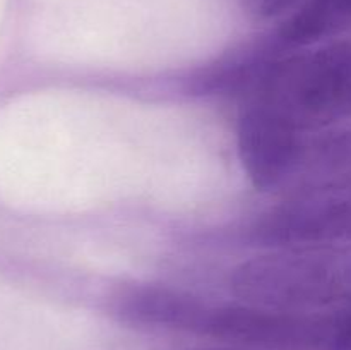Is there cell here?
Returning a JSON list of instances; mask_svg holds the SVG:
<instances>
[{
  "instance_id": "obj_5",
  "label": "cell",
  "mask_w": 351,
  "mask_h": 350,
  "mask_svg": "<svg viewBox=\"0 0 351 350\" xmlns=\"http://www.w3.org/2000/svg\"><path fill=\"white\" fill-rule=\"evenodd\" d=\"M304 130L257 102L243 106L237 124L239 156L247 177L259 191H281Z\"/></svg>"
},
{
  "instance_id": "obj_7",
  "label": "cell",
  "mask_w": 351,
  "mask_h": 350,
  "mask_svg": "<svg viewBox=\"0 0 351 350\" xmlns=\"http://www.w3.org/2000/svg\"><path fill=\"white\" fill-rule=\"evenodd\" d=\"M351 31V0H307L280 30L281 43L308 47Z\"/></svg>"
},
{
  "instance_id": "obj_9",
  "label": "cell",
  "mask_w": 351,
  "mask_h": 350,
  "mask_svg": "<svg viewBox=\"0 0 351 350\" xmlns=\"http://www.w3.org/2000/svg\"><path fill=\"white\" fill-rule=\"evenodd\" d=\"M192 350H252V349H245V347H237V345H226V347H204V349H192Z\"/></svg>"
},
{
  "instance_id": "obj_8",
  "label": "cell",
  "mask_w": 351,
  "mask_h": 350,
  "mask_svg": "<svg viewBox=\"0 0 351 350\" xmlns=\"http://www.w3.org/2000/svg\"><path fill=\"white\" fill-rule=\"evenodd\" d=\"M297 2L298 0H245V5L254 16L269 19V17H276L285 14Z\"/></svg>"
},
{
  "instance_id": "obj_1",
  "label": "cell",
  "mask_w": 351,
  "mask_h": 350,
  "mask_svg": "<svg viewBox=\"0 0 351 350\" xmlns=\"http://www.w3.org/2000/svg\"><path fill=\"white\" fill-rule=\"evenodd\" d=\"M230 288L242 302L266 307H351V244L267 249L233 268Z\"/></svg>"
},
{
  "instance_id": "obj_2",
  "label": "cell",
  "mask_w": 351,
  "mask_h": 350,
  "mask_svg": "<svg viewBox=\"0 0 351 350\" xmlns=\"http://www.w3.org/2000/svg\"><path fill=\"white\" fill-rule=\"evenodd\" d=\"M249 102L274 110L298 130H322L351 117V41L287 58H263Z\"/></svg>"
},
{
  "instance_id": "obj_3",
  "label": "cell",
  "mask_w": 351,
  "mask_h": 350,
  "mask_svg": "<svg viewBox=\"0 0 351 350\" xmlns=\"http://www.w3.org/2000/svg\"><path fill=\"white\" fill-rule=\"evenodd\" d=\"M182 331L252 350H351V307L288 311L266 305H208L189 299Z\"/></svg>"
},
{
  "instance_id": "obj_6",
  "label": "cell",
  "mask_w": 351,
  "mask_h": 350,
  "mask_svg": "<svg viewBox=\"0 0 351 350\" xmlns=\"http://www.w3.org/2000/svg\"><path fill=\"white\" fill-rule=\"evenodd\" d=\"M281 191L287 196L351 191V129L302 136Z\"/></svg>"
},
{
  "instance_id": "obj_4",
  "label": "cell",
  "mask_w": 351,
  "mask_h": 350,
  "mask_svg": "<svg viewBox=\"0 0 351 350\" xmlns=\"http://www.w3.org/2000/svg\"><path fill=\"white\" fill-rule=\"evenodd\" d=\"M250 239L266 249L351 244V191L287 196L252 223Z\"/></svg>"
}]
</instances>
